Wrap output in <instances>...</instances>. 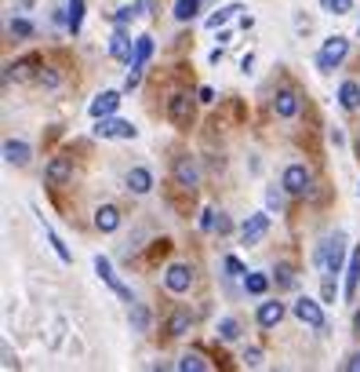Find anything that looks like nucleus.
Listing matches in <instances>:
<instances>
[{"label": "nucleus", "mask_w": 360, "mask_h": 372, "mask_svg": "<svg viewBox=\"0 0 360 372\" xmlns=\"http://www.w3.org/2000/svg\"><path fill=\"white\" fill-rule=\"evenodd\" d=\"M11 37H33V22L29 19H11Z\"/></svg>", "instance_id": "nucleus-35"}, {"label": "nucleus", "mask_w": 360, "mask_h": 372, "mask_svg": "<svg viewBox=\"0 0 360 372\" xmlns=\"http://www.w3.org/2000/svg\"><path fill=\"white\" fill-rule=\"evenodd\" d=\"M342 369H346V372H360V350H353L350 358L342 362Z\"/></svg>", "instance_id": "nucleus-42"}, {"label": "nucleus", "mask_w": 360, "mask_h": 372, "mask_svg": "<svg viewBox=\"0 0 360 372\" xmlns=\"http://www.w3.org/2000/svg\"><path fill=\"white\" fill-rule=\"evenodd\" d=\"M95 226H98L102 234H113V230L120 226V208H117V204H98V208H95Z\"/></svg>", "instance_id": "nucleus-14"}, {"label": "nucleus", "mask_w": 360, "mask_h": 372, "mask_svg": "<svg viewBox=\"0 0 360 372\" xmlns=\"http://www.w3.org/2000/svg\"><path fill=\"white\" fill-rule=\"evenodd\" d=\"M335 4H338V0H320V8H324V11H331V15H335Z\"/></svg>", "instance_id": "nucleus-50"}, {"label": "nucleus", "mask_w": 360, "mask_h": 372, "mask_svg": "<svg viewBox=\"0 0 360 372\" xmlns=\"http://www.w3.org/2000/svg\"><path fill=\"white\" fill-rule=\"evenodd\" d=\"M175 183L182 190H196L201 183V168H196V161L186 154V157H175Z\"/></svg>", "instance_id": "nucleus-8"}, {"label": "nucleus", "mask_w": 360, "mask_h": 372, "mask_svg": "<svg viewBox=\"0 0 360 372\" xmlns=\"http://www.w3.org/2000/svg\"><path fill=\"white\" fill-rule=\"evenodd\" d=\"M15 365H19V358L11 354V347H4V369H15Z\"/></svg>", "instance_id": "nucleus-44"}, {"label": "nucleus", "mask_w": 360, "mask_h": 372, "mask_svg": "<svg viewBox=\"0 0 360 372\" xmlns=\"http://www.w3.org/2000/svg\"><path fill=\"white\" fill-rule=\"evenodd\" d=\"M127 190L139 193V198H142V193H150L153 190V172L150 168H131L127 172Z\"/></svg>", "instance_id": "nucleus-17"}, {"label": "nucleus", "mask_w": 360, "mask_h": 372, "mask_svg": "<svg viewBox=\"0 0 360 372\" xmlns=\"http://www.w3.org/2000/svg\"><path fill=\"white\" fill-rule=\"evenodd\" d=\"M109 55L117 59V62H127V66L135 62V40H131L120 26L113 29V37H109Z\"/></svg>", "instance_id": "nucleus-10"}, {"label": "nucleus", "mask_w": 360, "mask_h": 372, "mask_svg": "<svg viewBox=\"0 0 360 372\" xmlns=\"http://www.w3.org/2000/svg\"><path fill=\"white\" fill-rule=\"evenodd\" d=\"M189 285H193V270L186 263H171L164 270V288H168V292L182 296V292H189Z\"/></svg>", "instance_id": "nucleus-5"}, {"label": "nucleus", "mask_w": 360, "mask_h": 372, "mask_svg": "<svg viewBox=\"0 0 360 372\" xmlns=\"http://www.w3.org/2000/svg\"><path fill=\"white\" fill-rule=\"evenodd\" d=\"M284 193H288V190H284ZM284 193L273 190V186L266 190V208H269V212H281V208H284Z\"/></svg>", "instance_id": "nucleus-36"}, {"label": "nucleus", "mask_w": 360, "mask_h": 372, "mask_svg": "<svg viewBox=\"0 0 360 372\" xmlns=\"http://www.w3.org/2000/svg\"><path fill=\"white\" fill-rule=\"evenodd\" d=\"M175 369H182V372H204V369H208V362L201 358V354H182Z\"/></svg>", "instance_id": "nucleus-31"}, {"label": "nucleus", "mask_w": 360, "mask_h": 372, "mask_svg": "<svg viewBox=\"0 0 360 372\" xmlns=\"http://www.w3.org/2000/svg\"><path fill=\"white\" fill-rule=\"evenodd\" d=\"M338 106H342V110H357V106H360V84H357V80H342Z\"/></svg>", "instance_id": "nucleus-20"}, {"label": "nucleus", "mask_w": 360, "mask_h": 372, "mask_svg": "<svg viewBox=\"0 0 360 372\" xmlns=\"http://www.w3.org/2000/svg\"><path fill=\"white\" fill-rule=\"evenodd\" d=\"M342 252H346V237L342 234H335V237H324L320 245H317V267L324 270V274H335L342 270Z\"/></svg>", "instance_id": "nucleus-1"}, {"label": "nucleus", "mask_w": 360, "mask_h": 372, "mask_svg": "<svg viewBox=\"0 0 360 372\" xmlns=\"http://www.w3.org/2000/svg\"><path fill=\"white\" fill-rule=\"evenodd\" d=\"M281 321H284V303H276V299L258 303V325L262 329H276Z\"/></svg>", "instance_id": "nucleus-16"}, {"label": "nucleus", "mask_w": 360, "mask_h": 372, "mask_svg": "<svg viewBox=\"0 0 360 372\" xmlns=\"http://www.w3.org/2000/svg\"><path fill=\"white\" fill-rule=\"evenodd\" d=\"M117 106H120V91H102V95H98V99L91 103V117H95V121L113 117V113H117Z\"/></svg>", "instance_id": "nucleus-15"}, {"label": "nucleus", "mask_w": 360, "mask_h": 372, "mask_svg": "<svg viewBox=\"0 0 360 372\" xmlns=\"http://www.w3.org/2000/svg\"><path fill=\"white\" fill-rule=\"evenodd\" d=\"M331 142H335V147H346V135H342L338 128H331Z\"/></svg>", "instance_id": "nucleus-47"}, {"label": "nucleus", "mask_w": 360, "mask_h": 372, "mask_svg": "<svg viewBox=\"0 0 360 372\" xmlns=\"http://www.w3.org/2000/svg\"><path fill=\"white\" fill-rule=\"evenodd\" d=\"M201 103H215V91H211V88H201Z\"/></svg>", "instance_id": "nucleus-49"}, {"label": "nucleus", "mask_w": 360, "mask_h": 372, "mask_svg": "<svg viewBox=\"0 0 360 372\" xmlns=\"http://www.w3.org/2000/svg\"><path fill=\"white\" fill-rule=\"evenodd\" d=\"M226 274H229V278H244L248 270H244V263L237 260V255H226Z\"/></svg>", "instance_id": "nucleus-37"}, {"label": "nucleus", "mask_w": 360, "mask_h": 372, "mask_svg": "<svg viewBox=\"0 0 360 372\" xmlns=\"http://www.w3.org/2000/svg\"><path fill=\"white\" fill-rule=\"evenodd\" d=\"M196 11H201V0H175V22H193Z\"/></svg>", "instance_id": "nucleus-25"}, {"label": "nucleus", "mask_w": 360, "mask_h": 372, "mask_svg": "<svg viewBox=\"0 0 360 372\" xmlns=\"http://www.w3.org/2000/svg\"><path fill=\"white\" fill-rule=\"evenodd\" d=\"M215 223H219V219H215V208H204V216H201V230H204V234H215Z\"/></svg>", "instance_id": "nucleus-38"}, {"label": "nucleus", "mask_w": 360, "mask_h": 372, "mask_svg": "<svg viewBox=\"0 0 360 372\" xmlns=\"http://www.w3.org/2000/svg\"><path fill=\"white\" fill-rule=\"evenodd\" d=\"M240 8L237 4H229V8H219L215 15H208V29H219V26H226L229 19H233V15H237Z\"/></svg>", "instance_id": "nucleus-30"}, {"label": "nucleus", "mask_w": 360, "mask_h": 372, "mask_svg": "<svg viewBox=\"0 0 360 372\" xmlns=\"http://www.w3.org/2000/svg\"><path fill=\"white\" fill-rule=\"evenodd\" d=\"M189 113H193V99L186 91H175L171 99H168V117L175 124H189Z\"/></svg>", "instance_id": "nucleus-13"}, {"label": "nucleus", "mask_w": 360, "mask_h": 372, "mask_svg": "<svg viewBox=\"0 0 360 372\" xmlns=\"http://www.w3.org/2000/svg\"><path fill=\"white\" fill-rule=\"evenodd\" d=\"M215 230H219V234H229V230H233V223H229V219H226V216L219 212V223H215Z\"/></svg>", "instance_id": "nucleus-43"}, {"label": "nucleus", "mask_w": 360, "mask_h": 372, "mask_svg": "<svg viewBox=\"0 0 360 372\" xmlns=\"http://www.w3.org/2000/svg\"><path fill=\"white\" fill-rule=\"evenodd\" d=\"M142 84V66H131V73H127V80H124V91H135Z\"/></svg>", "instance_id": "nucleus-39"}, {"label": "nucleus", "mask_w": 360, "mask_h": 372, "mask_svg": "<svg viewBox=\"0 0 360 372\" xmlns=\"http://www.w3.org/2000/svg\"><path fill=\"white\" fill-rule=\"evenodd\" d=\"M295 318L302 321V325H309V329H324V311H320V303L317 299H309V296H302V299H295Z\"/></svg>", "instance_id": "nucleus-7"}, {"label": "nucleus", "mask_w": 360, "mask_h": 372, "mask_svg": "<svg viewBox=\"0 0 360 372\" xmlns=\"http://www.w3.org/2000/svg\"><path fill=\"white\" fill-rule=\"evenodd\" d=\"M4 161H8V165H26V161H29V147H26V142L22 139H8L4 142Z\"/></svg>", "instance_id": "nucleus-18"}, {"label": "nucleus", "mask_w": 360, "mask_h": 372, "mask_svg": "<svg viewBox=\"0 0 360 372\" xmlns=\"http://www.w3.org/2000/svg\"><path fill=\"white\" fill-rule=\"evenodd\" d=\"M135 8H139V15H153V0H139Z\"/></svg>", "instance_id": "nucleus-46"}, {"label": "nucleus", "mask_w": 360, "mask_h": 372, "mask_svg": "<svg viewBox=\"0 0 360 372\" xmlns=\"http://www.w3.org/2000/svg\"><path fill=\"white\" fill-rule=\"evenodd\" d=\"M281 186L291 193V198H306V193L313 190V175H309L306 165H288L284 175H281Z\"/></svg>", "instance_id": "nucleus-3"}, {"label": "nucleus", "mask_w": 360, "mask_h": 372, "mask_svg": "<svg viewBox=\"0 0 360 372\" xmlns=\"http://www.w3.org/2000/svg\"><path fill=\"white\" fill-rule=\"evenodd\" d=\"M95 135H98V139H135V135H139V128L131 124V121L102 117V121L95 124Z\"/></svg>", "instance_id": "nucleus-4"}, {"label": "nucleus", "mask_w": 360, "mask_h": 372, "mask_svg": "<svg viewBox=\"0 0 360 372\" xmlns=\"http://www.w3.org/2000/svg\"><path fill=\"white\" fill-rule=\"evenodd\" d=\"M251 66H255V55L248 52V55H244V59H240V70H244V73H251Z\"/></svg>", "instance_id": "nucleus-45"}, {"label": "nucleus", "mask_w": 360, "mask_h": 372, "mask_svg": "<svg viewBox=\"0 0 360 372\" xmlns=\"http://www.w3.org/2000/svg\"><path fill=\"white\" fill-rule=\"evenodd\" d=\"M33 70H37V59H19V62H11V66L4 70V84H8V80L15 77V80H29L33 77Z\"/></svg>", "instance_id": "nucleus-19"}, {"label": "nucleus", "mask_w": 360, "mask_h": 372, "mask_svg": "<svg viewBox=\"0 0 360 372\" xmlns=\"http://www.w3.org/2000/svg\"><path fill=\"white\" fill-rule=\"evenodd\" d=\"M40 84H44V88H58V84H62V73H58L55 66H44V70H40Z\"/></svg>", "instance_id": "nucleus-34"}, {"label": "nucleus", "mask_w": 360, "mask_h": 372, "mask_svg": "<svg viewBox=\"0 0 360 372\" xmlns=\"http://www.w3.org/2000/svg\"><path fill=\"white\" fill-rule=\"evenodd\" d=\"M150 55H153V37H139L135 40V62H131V66H146Z\"/></svg>", "instance_id": "nucleus-29"}, {"label": "nucleus", "mask_w": 360, "mask_h": 372, "mask_svg": "<svg viewBox=\"0 0 360 372\" xmlns=\"http://www.w3.org/2000/svg\"><path fill=\"white\" fill-rule=\"evenodd\" d=\"M353 329H357V332H360V311H357V314H353Z\"/></svg>", "instance_id": "nucleus-51"}, {"label": "nucleus", "mask_w": 360, "mask_h": 372, "mask_svg": "<svg viewBox=\"0 0 360 372\" xmlns=\"http://www.w3.org/2000/svg\"><path fill=\"white\" fill-rule=\"evenodd\" d=\"M95 274H98V278H102V281H106V285L113 288V292H117V296H120V299H127V303H135V296H131V288L117 281V274H113V267H109V260H106V255H95Z\"/></svg>", "instance_id": "nucleus-9"}, {"label": "nucleus", "mask_w": 360, "mask_h": 372, "mask_svg": "<svg viewBox=\"0 0 360 372\" xmlns=\"http://www.w3.org/2000/svg\"><path fill=\"white\" fill-rule=\"evenodd\" d=\"M135 15H139V8H117V11L109 15V22H113V26H120V29H127Z\"/></svg>", "instance_id": "nucleus-33"}, {"label": "nucleus", "mask_w": 360, "mask_h": 372, "mask_svg": "<svg viewBox=\"0 0 360 372\" xmlns=\"http://www.w3.org/2000/svg\"><path fill=\"white\" fill-rule=\"evenodd\" d=\"M353 8V0H338V4H335V15H346Z\"/></svg>", "instance_id": "nucleus-48"}, {"label": "nucleus", "mask_w": 360, "mask_h": 372, "mask_svg": "<svg viewBox=\"0 0 360 372\" xmlns=\"http://www.w3.org/2000/svg\"><path fill=\"white\" fill-rule=\"evenodd\" d=\"M44 179H47V186H65L73 179V165L65 157H52L47 168H44Z\"/></svg>", "instance_id": "nucleus-11"}, {"label": "nucleus", "mask_w": 360, "mask_h": 372, "mask_svg": "<svg viewBox=\"0 0 360 372\" xmlns=\"http://www.w3.org/2000/svg\"><path fill=\"white\" fill-rule=\"evenodd\" d=\"M80 22H84V0H70V4H65V29L80 34Z\"/></svg>", "instance_id": "nucleus-21"}, {"label": "nucleus", "mask_w": 360, "mask_h": 372, "mask_svg": "<svg viewBox=\"0 0 360 372\" xmlns=\"http://www.w3.org/2000/svg\"><path fill=\"white\" fill-rule=\"evenodd\" d=\"M266 234H269V212H255V216L244 219V226H240V241H244V245H258Z\"/></svg>", "instance_id": "nucleus-6"}, {"label": "nucleus", "mask_w": 360, "mask_h": 372, "mask_svg": "<svg viewBox=\"0 0 360 372\" xmlns=\"http://www.w3.org/2000/svg\"><path fill=\"white\" fill-rule=\"evenodd\" d=\"M266 288H269V278H266V274H258V270L244 274V292H248V296H266Z\"/></svg>", "instance_id": "nucleus-24"}, {"label": "nucleus", "mask_w": 360, "mask_h": 372, "mask_svg": "<svg viewBox=\"0 0 360 372\" xmlns=\"http://www.w3.org/2000/svg\"><path fill=\"white\" fill-rule=\"evenodd\" d=\"M346 55H350V40L346 37H327L324 47H320V55H317V70L320 73H331Z\"/></svg>", "instance_id": "nucleus-2"}, {"label": "nucleus", "mask_w": 360, "mask_h": 372, "mask_svg": "<svg viewBox=\"0 0 360 372\" xmlns=\"http://www.w3.org/2000/svg\"><path fill=\"white\" fill-rule=\"evenodd\" d=\"M320 296H324V303H331V299H335V281H331V274H324V288H320Z\"/></svg>", "instance_id": "nucleus-40"}, {"label": "nucleus", "mask_w": 360, "mask_h": 372, "mask_svg": "<svg viewBox=\"0 0 360 372\" xmlns=\"http://www.w3.org/2000/svg\"><path fill=\"white\" fill-rule=\"evenodd\" d=\"M37 219H40V226H44V234H47V245H52V248H55V255H58V260H62V263H73V255H70V248H65V245H62V237H58V234L52 230V226H47V223H44V216H40V212H37Z\"/></svg>", "instance_id": "nucleus-23"}, {"label": "nucleus", "mask_w": 360, "mask_h": 372, "mask_svg": "<svg viewBox=\"0 0 360 372\" xmlns=\"http://www.w3.org/2000/svg\"><path fill=\"white\" fill-rule=\"evenodd\" d=\"M299 278H295V267L291 263H276V288H295Z\"/></svg>", "instance_id": "nucleus-28"}, {"label": "nucleus", "mask_w": 360, "mask_h": 372, "mask_svg": "<svg viewBox=\"0 0 360 372\" xmlns=\"http://www.w3.org/2000/svg\"><path fill=\"white\" fill-rule=\"evenodd\" d=\"M19 4H22V8H29V4H33V0H19Z\"/></svg>", "instance_id": "nucleus-52"}, {"label": "nucleus", "mask_w": 360, "mask_h": 372, "mask_svg": "<svg viewBox=\"0 0 360 372\" xmlns=\"http://www.w3.org/2000/svg\"><path fill=\"white\" fill-rule=\"evenodd\" d=\"M150 325H153L150 311H146L142 303H131V329H135V332H150Z\"/></svg>", "instance_id": "nucleus-27"}, {"label": "nucleus", "mask_w": 360, "mask_h": 372, "mask_svg": "<svg viewBox=\"0 0 360 372\" xmlns=\"http://www.w3.org/2000/svg\"><path fill=\"white\" fill-rule=\"evenodd\" d=\"M244 365H248V369H258V365H262V350H255V347H251L248 354H244Z\"/></svg>", "instance_id": "nucleus-41"}, {"label": "nucleus", "mask_w": 360, "mask_h": 372, "mask_svg": "<svg viewBox=\"0 0 360 372\" xmlns=\"http://www.w3.org/2000/svg\"><path fill=\"white\" fill-rule=\"evenodd\" d=\"M299 95H295L291 88H284V91H276L273 95V113H276V117H281V121H291L295 117V113H299Z\"/></svg>", "instance_id": "nucleus-12"}, {"label": "nucleus", "mask_w": 360, "mask_h": 372, "mask_svg": "<svg viewBox=\"0 0 360 372\" xmlns=\"http://www.w3.org/2000/svg\"><path fill=\"white\" fill-rule=\"evenodd\" d=\"M219 336L226 339V343H233V339H240V325L233 318H219Z\"/></svg>", "instance_id": "nucleus-32"}, {"label": "nucleus", "mask_w": 360, "mask_h": 372, "mask_svg": "<svg viewBox=\"0 0 360 372\" xmlns=\"http://www.w3.org/2000/svg\"><path fill=\"white\" fill-rule=\"evenodd\" d=\"M189 325H193V318H189V311H175L171 318H168V325H164V329H168V336H186L189 332Z\"/></svg>", "instance_id": "nucleus-22"}, {"label": "nucleus", "mask_w": 360, "mask_h": 372, "mask_svg": "<svg viewBox=\"0 0 360 372\" xmlns=\"http://www.w3.org/2000/svg\"><path fill=\"white\" fill-rule=\"evenodd\" d=\"M357 34H360V22H357Z\"/></svg>", "instance_id": "nucleus-53"}, {"label": "nucleus", "mask_w": 360, "mask_h": 372, "mask_svg": "<svg viewBox=\"0 0 360 372\" xmlns=\"http://www.w3.org/2000/svg\"><path fill=\"white\" fill-rule=\"evenodd\" d=\"M357 285H360V248L353 252L350 270H346V299H353V296H357Z\"/></svg>", "instance_id": "nucleus-26"}]
</instances>
